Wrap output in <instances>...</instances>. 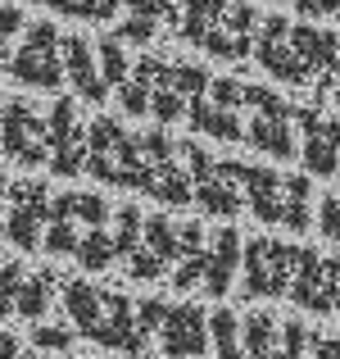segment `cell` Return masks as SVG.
Segmentation results:
<instances>
[{"instance_id": "cell-1", "label": "cell", "mask_w": 340, "mask_h": 359, "mask_svg": "<svg viewBox=\"0 0 340 359\" xmlns=\"http://www.w3.org/2000/svg\"><path fill=\"white\" fill-rule=\"evenodd\" d=\"M141 182L136 191L155 196L159 205H173V210H186L195 201L191 177L177 164V141H168V132H141Z\"/></svg>"}, {"instance_id": "cell-2", "label": "cell", "mask_w": 340, "mask_h": 359, "mask_svg": "<svg viewBox=\"0 0 340 359\" xmlns=\"http://www.w3.org/2000/svg\"><path fill=\"white\" fill-rule=\"evenodd\" d=\"M241 296L259 300V296H286L290 278H295V255L299 245L272 241V237H254L241 245Z\"/></svg>"}, {"instance_id": "cell-3", "label": "cell", "mask_w": 340, "mask_h": 359, "mask_svg": "<svg viewBox=\"0 0 340 359\" xmlns=\"http://www.w3.org/2000/svg\"><path fill=\"white\" fill-rule=\"evenodd\" d=\"M23 87L32 91H59L64 82V60H59V27L55 23H27L23 27V46L9 55L5 64Z\"/></svg>"}, {"instance_id": "cell-4", "label": "cell", "mask_w": 340, "mask_h": 359, "mask_svg": "<svg viewBox=\"0 0 340 359\" xmlns=\"http://www.w3.org/2000/svg\"><path fill=\"white\" fill-rule=\"evenodd\" d=\"M0 150L9 164L18 168H41L50 159V141H45V114L32 100L14 96L0 105Z\"/></svg>"}, {"instance_id": "cell-5", "label": "cell", "mask_w": 340, "mask_h": 359, "mask_svg": "<svg viewBox=\"0 0 340 359\" xmlns=\"http://www.w3.org/2000/svg\"><path fill=\"white\" fill-rule=\"evenodd\" d=\"M177 150H182L186 159V177H191V191L204 214H218V219H232V214L245 210V196L241 187L232 182V177L222 173V159H213L204 146H195V141H177Z\"/></svg>"}, {"instance_id": "cell-6", "label": "cell", "mask_w": 340, "mask_h": 359, "mask_svg": "<svg viewBox=\"0 0 340 359\" xmlns=\"http://www.w3.org/2000/svg\"><path fill=\"white\" fill-rule=\"evenodd\" d=\"M45 219H50V187L45 182H9L5 219H0L5 241L14 245V250H23V255L41 250Z\"/></svg>"}, {"instance_id": "cell-7", "label": "cell", "mask_w": 340, "mask_h": 359, "mask_svg": "<svg viewBox=\"0 0 340 359\" xmlns=\"http://www.w3.org/2000/svg\"><path fill=\"white\" fill-rule=\"evenodd\" d=\"M45 141H50V159L45 168L59 177L87 173V123H82L78 100H55L45 114Z\"/></svg>"}, {"instance_id": "cell-8", "label": "cell", "mask_w": 340, "mask_h": 359, "mask_svg": "<svg viewBox=\"0 0 340 359\" xmlns=\"http://www.w3.org/2000/svg\"><path fill=\"white\" fill-rule=\"evenodd\" d=\"M290 300L309 314H336L340 305V259L336 255H318V250H299L295 255V278H290Z\"/></svg>"}, {"instance_id": "cell-9", "label": "cell", "mask_w": 340, "mask_h": 359, "mask_svg": "<svg viewBox=\"0 0 340 359\" xmlns=\"http://www.w3.org/2000/svg\"><path fill=\"white\" fill-rule=\"evenodd\" d=\"M290 123L299 128V159H304L309 173H318V177L340 173V118H327L323 109L295 105Z\"/></svg>"}, {"instance_id": "cell-10", "label": "cell", "mask_w": 340, "mask_h": 359, "mask_svg": "<svg viewBox=\"0 0 340 359\" xmlns=\"http://www.w3.org/2000/svg\"><path fill=\"white\" fill-rule=\"evenodd\" d=\"M250 55L263 64V73H272L277 82H290V87H304V82H313V69H309V64L295 55V46H290V23H286L281 14H268V18L259 23Z\"/></svg>"}, {"instance_id": "cell-11", "label": "cell", "mask_w": 340, "mask_h": 359, "mask_svg": "<svg viewBox=\"0 0 340 359\" xmlns=\"http://www.w3.org/2000/svg\"><path fill=\"white\" fill-rule=\"evenodd\" d=\"M177 259H182V250H177V219H168V214H146V223H141V245L122 269L136 282H159Z\"/></svg>"}, {"instance_id": "cell-12", "label": "cell", "mask_w": 340, "mask_h": 359, "mask_svg": "<svg viewBox=\"0 0 340 359\" xmlns=\"http://www.w3.org/2000/svg\"><path fill=\"white\" fill-rule=\"evenodd\" d=\"M105 309H100V327L91 332V341L96 346H105V351L113 355H146V337H141V327H136V300L127 296V291H105Z\"/></svg>"}, {"instance_id": "cell-13", "label": "cell", "mask_w": 340, "mask_h": 359, "mask_svg": "<svg viewBox=\"0 0 340 359\" xmlns=\"http://www.w3.org/2000/svg\"><path fill=\"white\" fill-rule=\"evenodd\" d=\"M259 23H263V18H259V9H254L250 0H227L222 23L200 41V50L213 55V60H227V64L245 60V55L254 50V32H259Z\"/></svg>"}, {"instance_id": "cell-14", "label": "cell", "mask_w": 340, "mask_h": 359, "mask_svg": "<svg viewBox=\"0 0 340 359\" xmlns=\"http://www.w3.org/2000/svg\"><path fill=\"white\" fill-rule=\"evenodd\" d=\"M290 109H295V105H286V100L272 91L268 105H259V109H254V118L245 123V141H250L254 150H263V155H272L277 164H281V159H295V155H299Z\"/></svg>"}, {"instance_id": "cell-15", "label": "cell", "mask_w": 340, "mask_h": 359, "mask_svg": "<svg viewBox=\"0 0 340 359\" xmlns=\"http://www.w3.org/2000/svg\"><path fill=\"white\" fill-rule=\"evenodd\" d=\"M164 359H204L209 355V318L200 305H168L159 327Z\"/></svg>"}, {"instance_id": "cell-16", "label": "cell", "mask_w": 340, "mask_h": 359, "mask_svg": "<svg viewBox=\"0 0 340 359\" xmlns=\"http://www.w3.org/2000/svg\"><path fill=\"white\" fill-rule=\"evenodd\" d=\"M122 146H127V128L113 114H100L87 123V173L96 182L122 187Z\"/></svg>"}, {"instance_id": "cell-17", "label": "cell", "mask_w": 340, "mask_h": 359, "mask_svg": "<svg viewBox=\"0 0 340 359\" xmlns=\"http://www.w3.org/2000/svg\"><path fill=\"white\" fill-rule=\"evenodd\" d=\"M222 173L241 187L245 210H250L259 223H281V177L272 173V168L241 164V159H222Z\"/></svg>"}, {"instance_id": "cell-18", "label": "cell", "mask_w": 340, "mask_h": 359, "mask_svg": "<svg viewBox=\"0 0 340 359\" xmlns=\"http://www.w3.org/2000/svg\"><path fill=\"white\" fill-rule=\"evenodd\" d=\"M59 60H64V82L78 91V100H87V105H100V100L109 96L105 78H100L96 46H91L87 36H78V32L59 36Z\"/></svg>"}, {"instance_id": "cell-19", "label": "cell", "mask_w": 340, "mask_h": 359, "mask_svg": "<svg viewBox=\"0 0 340 359\" xmlns=\"http://www.w3.org/2000/svg\"><path fill=\"white\" fill-rule=\"evenodd\" d=\"M241 232L236 228H218L209 241V264H204V296H227L241 269Z\"/></svg>"}, {"instance_id": "cell-20", "label": "cell", "mask_w": 340, "mask_h": 359, "mask_svg": "<svg viewBox=\"0 0 340 359\" xmlns=\"http://www.w3.org/2000/svg\"><path fill=\"white\" fill-rule=\"evenodd\" d=\"M186 123H191V132H204V137H213V141H241L245 137L241 114H236V109H222L218 100H204V96L186 100Z\"/></svg>"}, {"instance_id": "cell-21", "label": "cell", "mask_w": 340, "mask_h": 359, "mask_svg": "<svg viewBox=\"0 0 340 359\" xmlns=\"http://www.w3.org/2000/svg\"><path fill=\"white\" fill-rule=\"evenodd\" d=\"M64 314H69V323H73V332L78 337H87L91 341V332L100 327V309H105V291L100 287H91V282H82V278H73V282H64Z\"/></svg>"}, {"instance_id": "cell-22", "label": "cell", "mask_w": 340, "mask_h": 359, "mask_svg": "<svg viewBox=\"0 0 340 359\" xmlns=\"http://www.w3.org/2000/svg\"><path fill=\"white\" fill-rule=\"evenodd\" d=\"M290 46H295V55L313 73H332V64L340 55V36L327 32V27H313V23H290Z\"/></svg>"}, {"instance_id": "cell-23", "label": "cell", "mask_w": 340, "mask_h": 359, "mask_svg": "<svg viewBox=\"0 0 340 359\" xmlns=\"http://www.w3.org/2000/svg\"><path fill=\"white\" fill-rule=\"evenodd\" d=\"M55 296H59V278H55L50 269L23 273V282H18V305H14V314H18V318H32V323H45V314L55 309Z\"/></svg>"}, {"instance_id": "cell-24", "label": "cell", "mask_w": 340, "mask_h": 359, "mask_svg": "<svg viewBox=\"0 0 340 359\" xmlns=\"http://www.w3.org/2000/svg\"><path fill=\"white\" fill-rule=\"evenodd\" d=\"M50 214L78 223V228H109V205L96 191H59L50 196Z\"/></svg>"}, {"instance_id": "cell-25", "label": "cell", "mask_w": 340, "mask_h": 359, "mask_svg": "<svg viewBox=\"0 0 340 359\" xmlns=\"http://www.w3.org/2000/svg\"><path fill=\"white\" fill-rule=\"evenodd\" d=\"M313 182L309 177H281V228L309 232L313 228Z\"/></svg>"}, {"instance_id": "cell-26", "label": "cell", "mask_w": 340, "mask_h": 359, "mask_svg": "<svg viewBox=\"0 0 340 359\" xmlns=\"http://www.w3.org/2000/svg\"><path fill=\"white\" fill-rule=\"evenodd\" d=\"M277 341H281V323L272 314H250L241 323V355L245 359H277Z\"/></svg>"}, {"instance_id": "cell-27", "label": "cell", "mask_w": 340, "mask_h": 359, "mask_svg": "<svg viewBox=\"0 0 340 359\" xmlns=\"http://www.w3.org/2000/svg\"><path fill=\"white\" fill-rule=\"evenodd\" d=\"M222 9H227V0H182V23H177L182 41L200 46L204 36L222 23Z\"/></svg>"}, {"instance_id": "cell-28", "label": "cell", "mask_w": 340, "mask_h": 359, "mask_svg": "<svg viewBox=\"0 0 340 359\" xmlns=\"http://www.w3.org/2000/svg\"><path fill=\"white\" fill-rule=\"evenodd\" d=\"M150 87H155V55H146V60L127 73V82L118 87V109L132 114V118L150 114Z\"/></svg>"}, {"instance_id": "cell-29", "label": "cell", "mask_w": 340, "mask_h": 359, "mask_svg": "<svg viewBox=\"0 0 340 359\" xmlns=\"http://www.w3.org/2000/svg\"><path fill=\"white\" fill-rule=\"evenodd\" d=\"M155 78H159V82H168V87H173L182 100H195V96H204V91H209V82H213L209 73L200 69V64H168V60H159Z\"/></svg>"}, {"instance_id": "cell-30", "label": "cell", "mask_w": 340, "mask_h": 359, "mask_svg": "<svg viewBox=\"0 0 340 359\" xmlns=\"http://www.w3.org/2000/svg\"><path fill=\"white\" fill-rule=\"evenodd\" d=\"M73 259H78L87 273H105L109 264H113V232L109 228H82Z\"/></svg>"}, {"instance_id": "cell-31", "label": "cell", "mask_w": 340, "mask_h": 359, "mask_svg": "<svg viewBox=\"0 0 340 359\" xmlns=\"http://www.w3.org/2000/svg\"><path fill=\"white\" fill-rule=\"evenodd\" d=\"M113 259H122L127 264L132 255H136V245H141V223H146V214L136 210V205H122V210H113Z\"/></svg>"}, {"instance_id": "cell-32", "label": "cell", "mask_w": 340, "mask_h": 359, "mask_svg": "<svg viewBox=\"0 0 340 359\" xmlns=\"http://www.w3.org/2000/svg\"><path fill=\"white\" fill-rule=\"evenodd\" d=\"M209 346L218 351V359H245L241 355V318L232 309H213L209 314Z\"/></svg>"}, {"instance_id": "cell-33", "label": "cell", "mask_w": 340, "mask_h": 359, "mask_svg": "<svg viewBox=\"0 0 340 359\" xmlns=\"http://www.w3.org/2000/svg\"><path fill=\"white\" fill-rule=\"evenodd\" d=\"M96 60H100V78H105V87L118 91L122 82H127V73H132V64H127V41H118V36L96 41Z\"/></svg>"}, {"instance_id": "cell-34", "label": "cell", "mask_w": 340, "mask_h": 359, "mask_svg": "<svg viewBox=\"0 0 340 359\" xmlns=\"http://www.w3.org/2000/svg\"><path fill=\"white\" fill-rule=\"evenodd\" d=\"M132 18H146L155 27H177L182 23V0H122Z\"/></svg>"}, {"instance_id": "cell-35", "label": "cell", "mask_w": 340, "mask_h": 359, "mask_svg": "<svg viewBox=\"0 0 340 359\" xmlns=\"http://www.w3.org/2000/svg\"><path fill=\"white\" fill-rule=\"evenodd\" d=\"M155 69H159V55H155ZM150 114H155L159 123H177V118H186V100L177 96L173 87H168V82H159L155 78V87H150Z\"/></svg>"}, {"instance_id": "cell-36", "label": "cell", "mask_w": 340, "mask_h": 359, "mask_svg": "<svg viewBox=\"0 0 340 359\" xmlns=\"http://www.w3.org/2000/svg\"><path fill=\"white\" fill-rule=\"evenodd\" d=\"M73 341H78V332H73V327H64V323H41V327H32V346H36V351L69 355Z\"/></svg>"}, {"instance_id": "cell-37", "label": "cell", "mask_w": 340, "mask_h": 359, "mask_svg": "<svg viewBox=\"0 0 340 359\" xmlns=\"http://www.w3.org/2000/svg\"><path fill=\"white\" fill-rule=\"evenodd\" d=\"M309 346H313V327H304V323H281L277 359H309Z\"/></svg>"}, {"instance_id": "cell-38", "label": "cell", "mask_w": 340, "mask_h": 359, "mask_svg": "<svg viewBox=\"0 0 340 359\" xmlns=\"http://www.w3.org/2000/svg\"><path fill=\"white\" fill-rule=\"evenodd\" d=\"M204 264H209V245H204V250H195V255H186L182 264H173V287L177 291L204 287Z\"/></svg>"}, {"instance_id": "cell-39", "label": "cell", "mask_w": 340, "mask_h": 359, "mask_svg": "<svg viewBox=\"0 0 340 359\" xmlns=\"http://www.w3.org/2000/svg\"><path fill=\"white\" fill-rule=\"evenodd\" d=\"M18 282H23V264L18 259H0V318H14Z\"/></svg>"}, {"instance_id": "cell-40", "label": "cell", "mask_w": 340, "mask_h": 359, "mask_svg": "<svg viewBox=\"0 0 340 359\" xmlns=\"http://www.w3.org/2000/svg\"><path fill=\"white\" fill-rule=\"evenodd\" d=\"M164 314H168V300H159V296H150V300H136V327H141V337H159V327H164Z\"/></svg>"}, {"instance_id": "cell-41", "label": "cell", "mask_w": 340, "mask_h": 359, "mask_svg": "<svg viewBox=\"0 0 340 359\" xmlns=\"http://www.w3.org/2000/svg\"><path fill=\"white\" fill-rule=\"evenodd\" d=\"M164 32V27H155V23H146V18H122L118 27H113V36H118V41H132V46H146V41H155V36Z\"/></svg>"}, {"instance_id": "cell-42", "label": "cell", "mask_w": 340, "mask_h": 359, "mask_svg": "<svg viewBox=\"0 0 340 359\" xmlns=\"http://www.w3.org/2000/svg\"><path fill=\"white\" fill-rule=\"evenodd\" d=\"M177 250H182V259L195 255V250H204V228L195 219H177ZM182 259H177V264H182Z\"/></svg>"}, {"instance_id": "cell-43", "label": "cell", "mask_w": 340, "mask_h": 359, "mask_svg": "<svg viewBox=\"0 0 340 359\" xmlns=\"http://www.w3.org/2000/svg\"><path fill=\"white\" fill-rule=\"evenodd\" d=\"M318 228H323V237H327V241H336V245H340V191L323 201V214H318Z\"/></svg>"}, {"instance_id": "cell-44", "label": "cell", "mask_w": 340, "mask_h": 359, "mask_svg": "<svg viewBox=\"0 0 340 359\" xmlns=\"http://www.w3.org/2000/svg\"><path fill=\"white\" fill-rule=\"evenodd\" d=\"M27 27V18H23V5H0V41H14L18 32Z\"/></svg>"}, {"instance_id": "cell-45", "label": "cell", "mask_w": 340, "mask_h": 359, "mask_svg": "<svg viewBox=\"0 0 340 359\" xmlns=\"http://www.w3.org/2000/svg\"><path fill=\"white\" fill-rule=\"evenodd\" d=\"M50 9H59L64 18H82V23H96V0H45Z\"/></svg>"}, {"instance_id": "cell-46", "label": "cell", "mask_w": 340, "mask_h": 359, "mask_svg": "<svg viewBox=\"0 0 340 359\" xmlns=\"http://www.w3.org/2000/svg\"><path fill=\"white\" fill-rule=\"evenodd\" d=\"M290 5H295L304 18H332V14H340V0H290Z\"/></svg>"}, {"instance_id": "cell-47", "label": "cell", "mask_w": 340, "mask_h": 359, "mask_svg": "<svg viewBox=\"0 0 340 359\" xmlns=\"http://www.w3.org/2000/svg\"><path fill=\"white\" fill-rule=\"evenodd\" d=\"M309 359H340V337H313Z\"/></svg>"}, {"instance_id": "cell-48", "label": "cell", "mask_w": 340, "mask_h": 359, "mask_svg": "<svg viewBox=\"0 0 340 359\" xmlns=\"http://www.w3.org/2000/svg\"><path fill=\"white\" fill-rule=\"evenodd\" d=\"M23 355V341H18L14 332H5V327H0V359H18Z\"/></svg>"}, {"instance_id": "cell-49", "label": "cell", "mask_w": 340, "mask_h": 359, "mask_svg": "<svg viewBox=\"0 0 340 359\" xmlns=\"http://www.w3.org/2000/svg\"><path fill=\"white\" fill-rule=\"evenodd\" d=\"M122 0H96V23H109V18H118Z\"/></svg>"}, {"instance_id": "cell-50", "label": "cell", "mask_w": 340, "mask_h": 359, "mask_svg": "<svg viewBox=\"0 0 340 359\" xmlns=\"http://www.w3.org/2000/svg\"><path fill=\"white\" fill-rule=\"evenodd\" d=\"M5 196H9V177H5V168H0V219H5Z\"/></svg>"}, {"instance_id": "cell-51", "label": "cell", "mask_w": 340, "mask_h": 359, "mask_svg": "<svg viewBox=\"0 0 340 359\" xmlns=\"http://www.w3.org/2000/svg\"><path fill=\"white\" fill-rule=\"evenodd\" d=\"M0 64H9V46L5 41H0Z\"/></svg>"}, {"instance_id": "cell-52", "label": "cell", "mask_w": 340, "mask_h": 359, "mask_svg": "<svg viewBox=\"0 0 340 359\" xmlns=\"http://www.w3.org/2000/svg\"><path fill=\"white\" fill-rule=\"evenodd\" d=\"M332 96H336V109H340V82H336V87H332Z\"/></svg>"}, {"instance_id": "cell-53", "label": "cell", "mask_w": 340, "mask_h": 359, "mask_svg": "<svg viewBox=\"0 0 340 359\" xmlns=\"http://www.w3.org/2000/svg\"><path fill=\"white\" fill-rule=\"evenodd\" d=\"M332 73H336V78H340V55H336V64H332Z\"/></svg>"}, {"instance_id": "cell-54", "label": "cell", "mask_w": 340, "mask_h": 359, "mask_svg": "<svg viewBox=\"0 0 340 359\" xmlns=\"http://www.w3.org/2000/svg\"><path fill=\"white\" fill-rule=\"evenodd\" d=\"M18 359H36V355H18Z\"/></svg>"}, {"instance_id": "cell-55", "label": "cell", "mask_w": 340, "mask_h": 359, "mask_svg": "<svg viewBox=\"0 0 340 359\" xmlns=\"http://www.w3.org/2000/svg\"><path fill=\"white\" fill-rule=\"evenodd\" d=\"M272 5H286V0H272Z\"/></svg>"}, {"instance_id": "cell-56", "label": "cell", "mask_w": 340, "mask_h": 359, "mask_svg": "<svg viewBox=\"0 0 340 359\" xmlns=\"http://www.w3.org/2000/svg\"><path fill=\"white\" fill-rule=\"evenodd\" d=\"M336 318H340V305H336Z\"/></svg>"}, {"instance_id": "cell-57", "label": "cell", "mask_w": 340, "mask_h": 359, "mask_svg": "<svg viewBox=\"0 0 340 359\" xmlns=\"http://www.w3.org/2000/svg\"><path fill=\"white\" fill-rule=\"evenodd\" d=\"M23 5H32V0H23Z\"/></svg>"}, {"instance_id": "cell-58", "label": "cell", "mask_w": 340, "mask_h": 359, "mask_svg": "<svg viewBox=\"0 0 340 359\" xmlns=\"http://www.w3.org/2000/svg\"><path fill=\"white\" fill-rule=\"evenodd\" d=\"M0 105H5V96H0Z\"/></svg>"}]
</instances>
